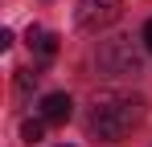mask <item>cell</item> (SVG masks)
Instances as JSON below:
<instances>
[{
  "label": "cell",
  "mask_w": 152,
  "mask_h": 147,
  "mask_svg": "<svg viewBox=\"0 0 152 147\" xmlns=\"http://www.w3.org/2000/svg\"><path fill=\"white\" fill-rule=\"evenodd\" d=\"M70 115H74V102L66 94H45L41 98V119L45 122H66Z\"/></svg>",
  "instance_id": "4"
},
{
  "label": "cell",
  "mask_w": 152,
  "mask_h": 147,
  "mask_svg": "<svg viewBox=\"0 0 152 147\" xmlns=\"http://www.w3.org/2000/svg\"><path fill=\"white\" fill-rule=\"evenodd\" d=\"M140 41H144V49H148V53H152V21L144 24V33H140Z\"/></svg>",
  "instance_id": "7"
},
{
  "label": "cell",
  "mask_w": 152,
  "mask_h": 147,
  "mask_svg": "<svg viewBox=\"0 0 152 147\" xmlns=\"http://www.w3.org/2000/svg\"><path fill=\"white\" fill-rule=\"evenodd\" d=\"M29 49H33L37 57H53V53H58V37L33 24V29H29Z\"/></svg>",
  "instance_id": "5"
},
{
  "label": "cell",
  "mask_w": 152,
  "mask_h": 147,
  "mask_svg": "<svg viewBox=\"0 0 152 147\" xmlns=\"http://www.w3.org/2000/svg\"><path fill=\"white\" fill-rule=\"evenodd\" d=\"M99 70L115 74V78H136V74H144V49L136 45L132 37L103 41L99 45Z\"/></svg>",
  "instance_id": "2"
},
{
  "label": "cell",
  "mask_w": 152,
  "mask_h": 147,
  "mask_svg": "<svg viewBox=\"0 0 152 147\" xmlns=\"http://www.w3.org/2000/svg\"><path fill=\"white\" fill-rule=\"evenodd\" d=\"M41 135H45V119H25L21 122V139L25 143H37Z\"/></svg>",
  "instance_id": "6"
},
{
  "label": "cell",
  "mask_w": 152,
  "mask_h": 147,
  "mask_svg": "<svg viewBox=\"0 0 152 147\" xmlns=\"http://www.w3.org/2000/svg\"><path fill=\"white\" fill-rule=\"evenodd\" d=\"M78 29H86V33H103V29H111V24L124 17V4L119 0H78Z\"/></svg>",
  "instance_id": "3"
},
{
  "label": "cell",
  "mask_w": 152,
  "mask_h": 147,
  "mask_svg": "<svg viewBox=\"0 0 152 147\" xmlns=\"http://www.w3.org/2000/svg\"><path fill=\"white\" fill-rule=\"evenodd\" d=\"M144 119V98L140 94H124V90H99L95 102H91V131L115 143L124 139L132 127H140Z\"/></svg>",
  "instance_id": "1"
}]
</instances>
